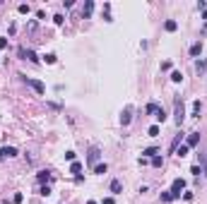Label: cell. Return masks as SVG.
<instances>
[{
	"label": "cell",
	"mask_w": 207,
	"mask_h": 204,
	"mask_svg": "<svg viewBox=\"0 0 207 204\" xmlns=\"http://www.w3.org/2000/svg\"><path fill=\"white\" fill-rule=\"evenodd\" d=\"M173 106H176V118H173V120H176V125L181 127V125H183V120H185V108H183V99H181V96H176V99H173Z\"/></svg>",
	"instance_id": "obj_1"
},
{
	"label": "cell",
	"mask_w": 207,
	"mask_h": 204,
	"mask_svg": "<svg viewBox=\"0 0 207 204\" xmlns=\"http://www.w3.org/2000/svg\"><path fill=\"white\" fill-rule=\"evenodd\" d=\"M183 190H185V180H183V178H176V180L171 183V197H173V199H178Z\"/></svg>",
	"instance_id": "obj_2"
},
{
	"label": "cell",
	"mask_w": 207,
	"mask_h": 204,
	"mask_svg": "<svg viewBox=\"0 0 207 204\" xmlns=\"http://www.w3.org/2000/svg\"><path fill=\"white\" fill-rule=\"evenodd\" d=\"M24 82L34 89L36 94H46V87H43V82H39V79H32V77H24Z\"/></svg>",
	"instance_id": "obj_3"
},
{
	"label": "cell",
	"mask_w": 207,
	"mask_h": 204,
	"mask_svg": "<svg viewBox=\"0 0 207 204\" xmlns=\"http://www.w3.org/2000/svg\"><path fill=\"white\" fill-rule=\"evenodd\" d=\"M130 118H133V106H125L123 113H120V125H123V127L130 125Z\"/></svg>",
	"instance_id": "obj_4"
},
{
	"label": "cell",
	"mask_w": 207,
	"mask_h": 204,
	"mask_svg": "<svg viewBox=\"0 0 207 204\" xmlns=\"http://www.w3.org/2000/svg\"><path fill=\"white\" fill-rule=\"evenodd\" d=\"M97 161H99V149H97V146H92V149H89V154H87V163H89V166H94Z\"/></svg>",
	"instance_id": "obj_5"
},
{
	"label": "cell",
	"mask_w": 207,
	"mask_h": 204,
	"mask_svg": "<svg viewBox=\"0 0 207 204\" xmlns=\"http://www.w3.org/2000/svg\"><path fill=\"white\" fill-rule=\"evenodd\" d=\"M10 156H17V149L15 146H2L0 149V161L2 159H10Z\"/></svg>",
	"instance_id": "obj_6"
},
{
	"label": "cell",
	"mask_w": 207,
	"mask_h": 204,
	"mask_svg": "<svg viewBox=\"0 0 207 204\" xmlns=\"http://www.w3.org/2000/svg\"><path fill=\"white\" fill-rule=\"evenodd\" d=\"M19 55H22V58H27V60H32V63H39V58H36L34 51H27V48H22V51H19Z\"/></svg>",
	"instance_id": "obj_7"
},
{
	"label": "cell",
	"mask_w": 207,
	"mask_h": 204,
	"mask_svg": "<svg viewBox=\"0 0 207 204\" xmlns=\"http://www.w3.org/2000/svg\"><path fill=\"white\" fill-rule=\"evenodd\" d=\"M198 142H200V132H190L188 142H185V146H188V149H190V146H198Z\"/></svg>",
	"instance_id": "obj_8"
},
{
	"label": "cell",
	"mask_w": 207,
	"mask_h": 204,
	"mask_svg": "<svg viewBox=\"0 0 207 204\" xmlns=\"http://www.w3.org/2000/svg\"><path fill=\"white\" fill-rule=\"evenodd\" d=\"M200 53H202V41H195V43L190 46V55H193V58H198Z\"/></svg>",
	"instance_id": "obj_9"
},
{
	"label": "cell",
	"mask_w": 207,
	"mask_h": 204,
	"mask_svg": "<svg viewBox=\"0 0 207 204\" xmlns=\"http://www.w3.org/2000/svg\"><path fill=\"white\" fill-rule=\"evenodd\" d=\"M157 154H159V149H157V146H147V149L142 151V159H154Z\"/></svg>",
	"instance_id": "obj_10"
},
{
	"label": "cell",
	"mask_w": 207,
	"mask_h": 204,
	"mask_svg": "<svg viewBox=\"0 0 207 204\" xmlns=\"http://www.w3.org/2000/svg\"><path fill=\"white\" fill-rule=\"evenodd\" d=\"M108 190H111L113 195H120V192H123V183H120V180H111V187H108Z\"/></svg>",
	"instance_id": "obj_11"
},
{
	"label": "cell",
	"mask_w": 207,
	"mask_h": 204,
	"mask_svg": "<svg viewBox=\"0 0 207 204\" xmlns=\"http://www.w3.org/2000/svg\"><path fill=\"white\" fill-rule=\"evenodd\" d=\"M92 10H94V2H92V0H87V2H84V10H82V17H89V15H92Z\"/></svg>",
	"instance_id": "obj_12"
},
{
	"label": "cell",
	"mask_w": 207,
	"mask_h": 204,
	"mask_svg": "<svg viewBox=\"0 0 207 204\" xmlns=\"http://www.w3.org/2000/svg\"><path fill=\"white\" fill-rule=\"evenodd\" d=\"M80 170H82V163H77V161H72V163H70V173H75L77 178H80Z\"/></svg>",
	"instance_id": "obj_13"
},
{
	"label": "cell",
	"mask_w": 207,
	"mask_h": 204,
	"mask_svg": "<svg viewBox=\"0 0 207 204\" xmlns=\"http://www.w3.org/2000/svg\"><path fill=\"white\" fill-rule=\"evenodd\" d=\"M36 178H39V183H46V180H51V170H41Z\"/></svg>",
	"instance_id": "obj_14"
},
{
	"label": "cell",
	"mask_w": 207,
	"mask_h": 204,
	"mask_svg": "<svg viewBox=\"0 0 207 204\" xmlns=\"http://www.w3.org/2000/svg\"><path fill=\"white\" fill-rule=\"evenodd\" d=\"M200 110H202V103L195 101L193 103V118H200Z\"/></svg>",
	"instance_id": "obj_15"
},
{
	"label": "cell",
	"mask_w": 207,
	"mask_h": 204,
	"mask_svg": "<svg viewBox=\"0 0 207 204\" xmlns=\"http://www.w3.org/2000/svg\"><path fill=\"white\" fill-rule=\"evenodd\" d=\"M106 170H108V166H106V163H97V166H94V173H97V175H104Z\"/></svg>",
	"instance_id": "obj_16"
},
{
	"label": "cell",
	"mask_w": 207,
	"mask_h": 204,
	"mask_svg": "<svg viewBox=\"0 0 207 204\" xmlns=\"http://www.w3.org/2000/svg\"><path fill=\"white\" fill-rule=\"evenodd\" d=\"M171 82H176V84H178V82H183V72L173 70V72H171Z\"/></svg>",
	"instance_id": "obj_17"
},
{
	"label": "cell",
	"mask_w": 207,
	"mask_h": 204,
	"mask_svg": "<svg viewBox=\"0 0 207 204\" xmlns=\"http://www.w3.org/2000/svg\"><path fill=\"white\" fill-rule=\"evenodd\" d=\"M164 29H166V31H176V29H178V24H176L173 19H169V22L164 24Z\"/></svg>",
	"instance_id": "obj_18"
},
{
	"label": "cell",
	"mask_w": 207,
	"mask_h": 204,
	"mask_svg": "<svg viewBox=\"0 0 207 204\" xmlns=\"http://www.w3.org/2000/svg\"><path fill=\"white\" fill-rule=\"evenodd\" d=\"M154 118H157V120H159V123H164V120H166V110H164V108H159V110H157V115H154Z\"/></svg>",
	"instance_id": "obj_19"
},
{
	"label": "cell",
	"mask_w": 207,
	"mask_h": 204,
	"mask_svg": "<svg viewBox=\"0 0 207 204\" xmlns=\"http://www.w3.org/2000/svg\"><path fill=\"white\" fill-rule=\"evenodd\" d=\"M43 60H46L48 65H56V60H58V58H56L53 53H48V55H43Z\"/></svg>",
	"instance_id": "obj_20"
},
{
	"label": "cell",
	"mask_w": 207,
	"mask_h": 204,
	"mask_svg": "<svg viewBox=\"0 0 207 204\" xmlns=\"http://www.w3.org/2000/svg\"><path fill=\"white\" fill-rule=\"evenodd\" d=\"M152 166H154V168L164 166V159H161V156H154V159H152Z\"/></svg>",
	"instance_id": "obj_21"
},
{
	"label": "cell",
	"mask_w": 207,
	"mask_h": 204,
	"mask_svg": "<svg viewBox=\"0 0 207 204\" xmlns=\"http://www.w3.org/2000/svg\"><path fill=\"white\" fill-rule=\"evenodd\" d=\"M147 135H149V137H157V135H159V125H152V127L147 130Z\"/></svg>",
	"instance_id": "obj_22"
},
{
	"label": "cell",
	"mask_w": 207,
	"mask_h": 204,
	"mask_svg": "<svg viewBox=\"0 0 207 204\" xmlns=\"http://www.w3.org/2000/svg\"><path fill=\"white\" fill-rule=\"evenodd\" d=\"M205 67H207V60H198V63H195V70H198V72H202Z\"/></svg>",
	"instance_id": "obj_23"
},
{
	"label": "cell",
	"mask_w": 207,
	"mask_h": 204,
	"mask_svg": "<svg viewBox=\"0 0 207 204\" xmlns=\"http://www.w3.org/2000/svg\"><path fill=\"white\" fill-rule=\"evenodd\" d=\"M176 156H188V146H185V144H183V146H181V149H176Z\"/></svg>",
	"instance_id": "obj_24"
},
{
	"label": "cell",
	"mask_w": 207,
	"mask_h": 204,
	"mask_svg": "<svg viewBox=\"0 0 207 204\" xmlns=\"http://www.w3.org/2000/svg\"><path fill=\"white\" fill-rule=\"evenodd\" d=\"M157 110H159V106H157L154 101H152V103H147V113H157Z\"/></svg>",
	"instance_id": "obj_25"
},
{
	"label": "cell",
	"mask_w": 207,
	"mask_h": 204,
	"mask_svg": "<svg viewBox=\"0 0 207 204\" xmlns=\"http://www.w3.org/2000/svg\"><path fill=\"white\" fill-rule=\"evenodd\" d=\"M173 197H171V192H161V202H171Z\"/></svg>",
	"instance_id": "obj_26"
},
{
	"label": "cell",
	"mask_w": 207,
	"mask_h": 204,
	"mask_svg": "<svg viewBox=\"0 0 207 204\" xmlns=\"http://www.w3.org/2000/svg\"><path fill=\"white\" fill-rule=\"evenodd\" d=\"M65 161H70V163L75 161V151H65Z\"/></svg>",
	"instance_id": "obj_27"
},
{
	"label": "cell",
	"mask_w": 207,
	"mask_h": 204,
	"mask_svg": "<svg viewBox=\"0 0 207 204\" xmlns=\"http://www.w3.org/2000/svg\"><path fill=\"white\" fill-rule=\"evenodd\" d=\"M17 10H19V12H22V15H29V5H19V7H17Z\"/></svg>",
	"instance_id": "obj_28"
},
{
	"label": "cell",
	"mask_w": 207,
	"mask_h": 204,
	"mask_svg": "<svg viewBox=\"0 0 207 204\" xmlns=\"http://www.w3.org/2000/svg\"><path fill=\"white\" fill-rule=\"evenodd\" d=\"M53 22H56V24H63V22H65V17H63V15H56V17H53Z\"/></svg>",
	"instance_id": "obj_29"
},
{
	"label": "cell",
	"mask_w": 207,
	"mask_h": 204,
	"mask_svg": "<svg viewBox=\"0 0 207 204\" xmlns=\"http://www.w3.org/2000/svg\"><path fill=\"white\" fill-rule=\"evenodd\" d=\"M39 195H43V197H46V195H51V187H48V185H43V187H41V192H39Z\"/></svg>",
	"instance_id": "obj_30"
},
{
	"label": "cell",
	"mask_w": 207,
	"mask_h": 204,
	"mask_svg": "<svg viewBox=\"0 0 207 204\" xmlns=\"http://www.w3.org/2000/svg\"><path fill=\"white\" fill-rule=\"evenodd\" d=\"M22 199H24V197H22V192H17V195L12 197V202H15V204H19V202H22Z\"/></svg>",
	"instance_id": "obj_31"
},
{
	"label": "cell",
	"mask_w": 207,
	"mask_h": 204,
	"mask_svg": "<svg viewBox=\"0 0 207 204\" xmlns=\"http://www.w3.org/2000/svg\"><path fill=\"white\" fill-rule=\"evenodd\" d=\"M181 139H183V135H178L176 139H173V142H171V149H176V146H178V142H181Z\"/></svg>",
	"instance_id": "obj_32"
},
{
	"label": "cell",
	"mask_w": 207,
	"mask_h": 204,
	"mask_svg": "<svg viewBox=\"0 0 207 204\" xmlns=\"http://www.w3.org/2000/svg\"><path fill=\"white\" fill-rule=\"evenodd\" d=\"M190 173H193V175H200L202 170H200V166H193V168H190Z\"/></svg>",
	"instance_id": "obj_33"
},
{
	"label": "cell",
	"mask_w": 207,
	"mask_h": 204,
	"mask_svg": "<svg viewBox=\"0 0 207 204\" xmlns=\"http://www.w3.org/2000/svg\"><path fill=\"white\" fill-rule=\"evenodd\" d=\"M2 48H7V38H0V51Z\"/></svg>",
	"instance_id": "obj_34"
},
{
	"label": "cell",
	"mask_w": 207,
	"mask_h": 204,
	"mask_svg": "<svg viewBox=\"0 0 207 204\" xmlns=\"http://www.w3.org/2000/svg\"><path fill=\"white\" fill-rule=\"evenodd\" d=\"M104 204H113V197H106V199H104Z\"/></svg>",
	"instance_id": "obj_35"
},
{
	"label": "cell",
	"mask_w": 207,
	"mask_h": 204,
	"mask_svg": "<svg viewBox=\"0 0 207 204\" xmlns=\"http://www.w3.org/2000/svg\"><path fill=\"white\" fill-rule=\"evenodd\" d=\"M87 204H97V202H94V199H89V202H87Z\"/></svg>",
	"instance_id": "obj_36"
}]
</instances>
